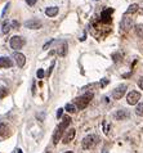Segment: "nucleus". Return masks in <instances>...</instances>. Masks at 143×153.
<instances>
[{
  "mask_svg": "<svg viewBox=\"0 0 143 153\" xmlns=\"http://www.w3.org/2000/svg\"><path fill=\"white\" fill-rule=\"evenodd\" d=\"M65 109L67 112H70V113H74L75 111H76V105L75 104H72V103H69V104H66V107H65Z\"/></svg>",
  "mask_w": 143,
  "mask_h": 153,
  "instance_id": "dca6fc26",
  "label": "nucleus"
},
{
  "mask_svg": "<svg viewBox=\"0 0 143 153\" xmlns=\"http://www.w3.org/2000/svg\"><path fill=\"white\" fill-rule=\"evenodd\" d=\"M62 112H63V109H62V108L58 109V112H57V117H61V116H62Z\"/></svg>",
  "mask_w": 143,
  "mask_h": 153,
  "instance_id": "cd10ccee",
  "label": "nucleus"
},
{
  "mask_svg": "<svg viewBox=\"0 0 143 153\" xmlns=\"http://www.w3.org/2000/svg\"><path fill=\"white\" fill-rule=\"evenodd\" d=\"M43 26V23H41V21L36 19V18H32V19H28L25 22V27L28 28V30H39Z\"/></svg>",
  "mask_w": 143,
  "mask_h": 153,
  "instance_id": "423d86ee",
  "label": "nucleus"
},
{
  "mask_svg": "<svg viewBox=\"0 0 143 153\" xmlns=\"http://www.w3.org/2000/svg\"><path fill=\"white\" fill-rule=\"evenodd\" d=\"M133 26H134V22H133L132 18H129V17H124L120 22V27L123 31H129V30L133 28Z\"/></svg>",
  "mask_w": 143,
  "mask_h": 153,
  "instance_id": "0eeeda50",
  "label": "nucleus"
},
{
  "mask_svg": "<svg viewBox=\"0 0 143 153\" xmlns=\"http://www.w3.org/2000/svg\"><path fill=\"white\" fill-rule=\"evenodd\" d=\"M98 142H99L98 135H94V134L88 135V137H85L83 139V148L84 149H90V148L95 147L97 144H98Z\"/></svg>",
  "mask_w": 143,
  "mask_h": 153,
  "instance_id": "7ed1b4c3",
  "label": "nucleus"
},
{
  "mask_svg": "<svg viewBox=\"0 0 143 153\" xmlns=\"http://www.w3.org/2000/svg\"><path fill=\"white\" fill-rule=\"evenodd\" d=\"M13 58H14V61H16V63H17V66L21 67V68H22V67L25 66V63H26V57H25L22 53L16 52V53L13 54Z\"/></svg>",
  "mask_w": 143,
  "mask_h": 153,
  "instance_id": "9d476101",
  "label": "nucleus"
},
{
  "mask_svg": "<svg viewBox=\"0 0 143 153\" xmlns=\"http://www.w3.org/2000/svg\"><path fill=\"white\" fill-rule=\"evenodd\" d=\"M45 14L48 17H54L58 14V8L57 7H48L47 9H45Z\"/></svg>",
  "mask_w": 143,
  "mask_h": 153,
  "instance_id": "ddd939ff",
  "label": "nucleus"
},
{
  "mask_svg": "<svg viewBox=\"0 0 143 153\" xmlns=\"http://www.w3.org/2000/svg\"><path fill=\"white\" fill-rule=\"evenodd\" d=\"M136 113L138 116H143V103H139L136 108Z\"/></svg>",
  "mask_w": 143,
  "mask_h": 153,
  "instance_id": "6ab92c4d",
  "label": "nucleus"
},
{
  "mask_svg": "<svg viewBox=\"0 0 143 153\" xmlns=\"http://www.w3.org/2000/svg\"><path fill=\"white\" fill-rule=\"evenodd\" d=\"M53 41H54V39H53V40H50L49 42H47V44H45V45L43 46V49H47V48H48V46H49L50 44H52V42H53Z\"/></svg>",
  "mask_w": 143,
  "mask_h": 153,
  "instance_id": "bb28decb",
  "label": "nucleus"
},
{
  "mask_svg": "<svg viewBox=\"0 0 143 153\" xmlns=\"http://www.w3.org/2000/svg\"><path fill=\"white\" fill-rule=\"evenodd\" d=\"M129 117V112L128 111H125V109H120V111H117L116 112V120H125V118H128Z\"/></svg>",
  "mask_w": 143,
  "mask_h": 153,
  "instance_id": "f8f14e48",
  "label": "nucleus"
},
{
  "mask_svg": "<svg viewBox=\"0 0 143 153\" xmlns=\"http://www.w3.org/2000/svg\"><path fill=\"white\" fill-rule=\"evenodd\" d=\"M5 130H8L7 125H4V124H1V122H0V135H3V134H4V131H5Z\"/></svg>",
  "mask_w": 143,
  "mask_h": 153,
  "instance_id": "4be33fe9",
  "label": "nucleus"
},
{
  "mask_svg": "<svg viewBox=\"0 0 143 153\" xmlns=\"http://www.w3.org/2000/svg\"><path fill=\"white\" fill-rule=\"evenodd\" d=\"M136 32L138 36H143V25H138V26L136 27Z\"/></svg>",
  "mask_w": 143,
  "mask_h": 153,
  "instance_id": "aec40b11",
  "label": "nucleus"
},
{
  "mask_svg": "<svg viewBox=\"0 0 143 153\" xmlns=\"http://www.w3.org/2000/svg\"><path fill=\"white\" fill-rule=\"evenodd\" d=\"M26 3L28 4V5H34V4L36 3V0H26Z\"/></svg>",
  "mask_w": 143,
  "mask_h": 153,
  "instance_id": "a878e982",
  "label": "nucleus"
},
{
  "mask_svg": "<svg viewBox=\"0 0 143 153\" xmlns=\"http://www.w3.org/2000/svg\"><path fill=\"white\" fill-rule=\"evenodd\" d=\"M139 99H141V93H138L136 90L130 91L128 94V97H127V102L130 105H136L138 102H139Z\"/></svg>",
  "mask_w": 143,
  "mask_h": 153,
  "instance_id": "39448f33",
  "label": "nucleus"
},
{
  "mask_svg": "<svg viewBox=\"0 0 143 153\" xmlns=\"http://www.w3.org/2000/svg\"><path fill=\"white\" fill-rule=\"evenodd\" d=\"M8 8H9V4H7L5 5V8H4V12H3V17L5 16V13H7V10H8Z\"/></svg>",
  "mask_w": 143,
  "mask_h": 153,
  "instance_id": "c85d7f7f",
  "label": "nucleus"
},
{
  "mask_svg": "<svg viewBox=\"0 0 143 153\" xmlns=\"http://www.w3.org/2000/svg\"><path fill=\"white\" fill-rule=\"evenodd\" d=\"M138 10V5L137 4H132L128 9H127V14H132V13H136V12Z\"/></svg>",
  "mask_w": 143,
  "mask_h": 153,
  "instance_id": "f3484780",
  "label": "nucleus"
},
{
  "mask_svg": "<svg viewBox=\"0 0 143 153\" xmlns=\"http://www.w3.org/2000/svg\"><path fill=\"white\" fill-rule=\"evenodd\" d=\"M12 66H13L12 59H9L8 57H0V68H9Z\"/></svg>",
  "mask_w": 143,
  "mask_h": 153,
  "instance_id": "9b49d317",
  "label": "nucleus"
},
{
  "mask_svg": "<svg viewBox=\"0 0 143 153\" xmlns=\"http://www.w3.org/2000/svg\"><path fill=\"white\" fill-rule=\"evenodd\" d=\"M112 13V9H107L102 12V18L103 19H110V14Z\"/></svg>",
  "mask_w": 143,
  "mask_h": 153,
  "instance_id": "a211bd4d",
  "label": "nucleus"
},
{
  "mask_svg": "<svg viewBox=\"0 0 143 153\" xmlns=\"http://www.w3.org/2000/svg\"><path fill=\"white\" fill-rule=\"evenodd\" d=\"M125 93H127V85H120V86H117L115 90H113L112 97L115 98V99H121Z\"/></svg>",
  "mask_w": 143,
  "mask_h": 153,
  "instance_id": "6e6552de",
  "label": "nucleus"
},
{
  "mask_svg": "<svg viewBox=\"0 0 143 153\" xmlns=\"http://www.w3.org/2000/svg\"><path fill=\"white\" fill-rule=\"evenodd\" d=\"M66 54H67V42L63 41V42H61V46L58 48V56L65 57Z\"/></svg>",
  "mask_w": 143,
  "mask_h": 153,
  "instance_id": "4468645a",
  "label": "nucleus"
},
{
  "mask_svg": "<svg viewBox=\"0 0 143 153\" xmlns=\"http://www.w3.org/2000/svg\"><path fill=\"white\" fill-rule=\"evenodd\" d=\"M9 44H10V48H12V49L18 50V49H21V48H22V46L25 45V39H22L21 36H13V37L10 39Z\"/></svg>",
  "mask_w": 143,
  "mask_h": 153,
  "instance_id": "20e7f679",
  "label": "nucleus"
},
{
  "mask_svg": "<svg viewBox=\"0 0 143 153\" xmlns=\"http://www.w3.org/2000/svg\"><path fill=\"white\" fill-rule=\"evenodd\" d=\"M70 122H71V118H70L69 116H65V117H63V121H62L61 124L57 126V129L54 130V135H53V143H54V144L60 142V139L65 135L63 133H65L66 127L70 125Z\"/></svg>",
  "mask_w": 143,
  "mask_h": 153,
  "instance_id": "f257e3e1",
  "label": "nucleus"
},
{
  "mask_svg": "<svg viewBox=\"0 0 143 153\" xmlns=\"http://www.w3.org/2000/svg\"><path fill=\"white\" fill-rule=\"evenodd\" d=\"M44 75H45V72H44L43 70H39V71H37V77H39V79H43Z\"/></svg>",
  "mask_w": 143,
  "mask_h": 153,
  "instance_id": "5701e85b",
  "label": "nucleus"
},
{
  "mask_svg": "<svg viewBox=\"0 0 143 153\" xmlns=\"http://www.w3.org/2000/svg\"><path fill=\"white\" fill-rule=\"evenodd\" d=\"M107 84H108V80H107V79H103L102 81H101V86H102V88H104V86H106Z\"/></svg>",
  "mask_w": 143,
  "mask_h": 153,
  "instance_id": "b1692460",
  "label": "nucleus"
},
{
  "mask_svg": "<svg viewBox=\"0 0 143 153\" xmlns=\"http://www.w3.org/2000/svg\"><path fill=\"white\" fill-rule=\"evenodd\" d=\"M10 27H12L10 22H8V21H5V22L3 23V27H1V32L4 33V35H7V33L10 31Z\"/></svg>",
  "mask_w": 143,
  "mask_h": 153,
  "instance_id": "2eb2a0df",
  "label": "nucleus"
},
{
  "mask_svg": "<svg viewBox=\"0 0 143 153\" xmlns=\"http://www.w3.org/2000/svg\"><path fill=\"white\" fill-rule=\"evenodd\" d=\"M75 135H76V131H75V129H70V130H67L65 135H63V144H69L72 142V139L75 138Z\"/></svg>",
  "mask_w": 143,
  "mask_h": 153,
  "instance_id": "1a4fd4ad",
  "label": "nucleus"
},
{
  "mask_svg": "<svg viewBox=\"0 0 143 153\" xmlns=\"http://www.w3.org/2000/svg\"><path fill=\"white\" fill-rule=\"evenodd\" d=\"M65 153H72V152H71V151H69V152H65Z\"/></svg>",
  "mask_w": 143,
  "mask_h": 153,
  "instance_id": "c756f323",
  "label": "nucleus"
},
{
  "mask_svg": "<svg viewBox=\"0 0 143 153\" xmlns=\"http://www.w3.org/2000/svg\"><path fill=\"white\" fill-rule=\"evenodd\" d=\"M93 99V93H85L84 95L79 97L75 99V104H76L77 109H84L88 104L90 103V100Z\"/></svg>",
  "mask_w": 143,
  "mask_h": 153,
  "instance_id": "f03ea898",
  "label": "nucleus"
},
{
  "mask_svg": "<svg viewBox=\"0 0 143 153\" xmlns=\"http://www.w3.org/2000/svg\"><path fill=\"white\" fill-rule=\"evenodd\" d=\"M138 85H139V88L143 90V77H141V79H139V81H138Z\"/></svg>",
  "mask_w": 143,
  "mask_h": 153,
  "instance_id": "393cba45",
  "label": "nucleus"
},
{
  "mask_svg": "<svg viewBox=\"0 0 143 153\" xmlns=\"http://www.w3.org/2000/svg\"><path fill=\"white\" fill-rule=\"evenodd\" d=\"M7 94H8V90L5 88H0V99L1 98H4V97H7Z\"/></svg>",
  "mask_w": 143,
  "mask_h": 153,
  "instance_id": "412c9836",
  "label": "nucleus"
}]
</instances>
